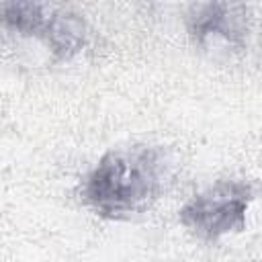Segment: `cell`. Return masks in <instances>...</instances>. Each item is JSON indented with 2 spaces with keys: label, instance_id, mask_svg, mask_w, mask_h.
Returning a JSON list of instances; mask_svg holds the SVG:
<instances>
[{
  "label": "cell",
  "instance_id": "1",
  "mask_svg": "<svg viewBox=\"0 0 262 262\" xmlns=\"http://www.w3.org/2000/svg\"><path fill=\"white\" fill-rule=\"evenodd\" d=\"M172 158L160 145H129L100 158L84 184L86 203L102 217L143 213L166 190Z\"/></svg>",
  "mask_w": 262,
  "mask_h": 262
},
{
  "label": "cell",
  "instance_id": "2",
  "mask_svg": "<svg viewBox=\"0 0 262 262\" xmlns=\"http://www.w3.org/2000/svg\"><path fill=\"white\" fill-rule=\"evenodd\" d=\"M0 27L39 37L59 57L74 55L86 43V27L78 14L39 2L0 4Z\"/></svg>",
  "mask_w": 262,
  "mask_h": 262
},
{
  "label": "cell",
  "instance_id": "3",
  "mask_svg": "<svg viewBox=\"0 0 262 262\" xmlns=\"http://www.w3.org/2000/svg\"><path fill=\"white\" fill-rule=\"evenodd\" d=\"M250 201L252 188L248 184L221 180L194 194L180 209V221L199 237L217 239L244 227Z\"/></svg>",
  "mask_w": 262,
  "mask_h": 262
},
{
  "label": "cell",
  "instance_id": "4",
  "mask_svg": "<svg viewBox=\"0 0 262 262\" xmlns=\"http://www.w3.org/2000/svg\"><path fill=\"white\" fill-rule=\"evenodd\" d=\"M190 35L196 43L211 47L215 43H225L227 47H242L248 35L246 6L242 4H199L192 6L188 18Z\"/></svg>",
  "mask_w": 262,
  "mask_h": 262
}]
</instances>
